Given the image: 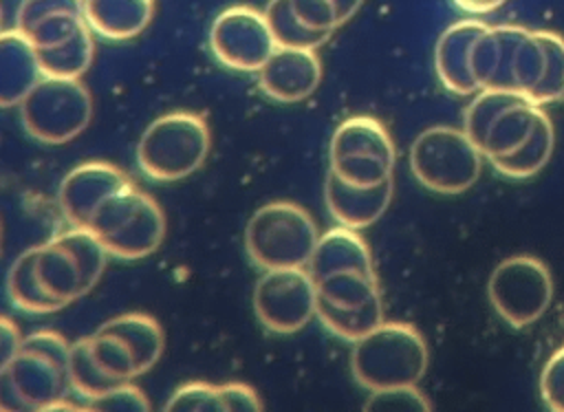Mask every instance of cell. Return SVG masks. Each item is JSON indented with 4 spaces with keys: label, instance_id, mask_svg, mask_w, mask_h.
I'll return each mask as SVG.
<instances>
[{
    "label": "cell",
    "instance_id": "cell-32",
    "mask_svg": "<svg viewBox=\"0 0 564 412\" xmlns=\"http://www.w3.org/2000/svg\"><path fill=\"white\" fill-rule=\"evenodd\" d=\"M84 24L86 20L79 13H55L35 22L31 29L24 31V35L40 51V48H51L70 40Z\"/></svg>",
    "mask_w": 564,
    "mask_h": 412
},
{
    "label": "cell",
    "instance_id": "cell-20",
    "mask_svg": "<svg viewBox=\"0 0 564 412\" xmlns=\"http://www.w3.org/2000/svg\"><path fill=\"white\" fill-rule=\"evenodd\" d=\"M154 0H84V20L99 37L123 42L148 29Z\"/></svg>",
    "mask_w": 564,
    "mask_h": 412
},
{
    "label": "cell",
    "instance_id": "cell-16",
    "mask_svg": "<svg viewBox=\"0 0 564 412\" xmlns=\"http://www.w3.org/2000/svg\"><path fill=\"white\" fill-rule=\"evenodd\" d=\"M324 198L328 214L337 225L361 231L386 214L392 200V178L375 187H357L328 172L324 181Z\"/></svg>",
    "mask_w": 564,
    "mask_h": 412
},
{
    "label": "cell",
    "instance_id": "cell-3",
    "mask_svg": "<svg viewBox=\"0 0 564 412\" xmlns=\"http://www.w3.org/2000/svg\"><path fill=\"white\" fill-rule=\"evenodd\" d=\"M119 260L152 256L165 238L167 223L161 205L132 181L108 196L86 225Z\"/></svg>",
    "mask_w": 564,
    "mask_h": 412
},
{
    "label": "cell",
    "instance_id": "cell-4",
    "mask_svg": "<svg viewBox=\"0 0 564 412\" xmlns=\"http://www.w3.org/2000/svg\"><path fill=\"white\" fill-rule=\"evenodd\" d=\"M108 249L79 225L57 231L46 242L35 245V271L51 297L68 306L97 286L108 264Z\"/></svg>",
    "mask_w": 564,
    "mask_h": 412
},
{
    "label": "cell",
    "instance_id": "cell-36",
    "mask_svg": "<svg viewBox=\"0 0 564 412\" xmlns=\"http://www.w3.org/2000/svg\"><path fill=\"white\" fill-rule=\"evenodd\" d=\"M366 408L372 410H386V408H397V410H423L430 412L432 403L425 397L423 390L416 386H399V388H388V390H375L370 392Z\"/></svg>",
    "mask_w": 564,
    "mask_h": 412
},
{
    "label": "cell",
    "instance_id": "cell-31",
    "mask_svg": "<svg viewBox=\"0 0 564 412\" xmlns=\"http://www.w3.org/2000/svg\"><path fill=\"white\" fill-rule=\"evenodd\" d=\"M546 68L540 86L533 90L531 101L538 106H549L564 99V37L555 31H546Z\"/></svg>",
    "mask_w": 564,
    "mask_h": 412
},
{
    "label": "cell",
    "instance_id": "cell-45",
    "mask_svg": "<svg viewBox=\"0 0 564 412\" xmlns=\"http://www.w3.org/2000/svg\"><path fill=\"white\" fill-rule=\"evenodd\" d=\"M4 29H2V9H0V33H2Z\"/></svg>",
    "mask_w": 564,
    "mask_h": 412
},
{
    "label": "cell",
    "instance_id": "cell-42",
    "mask_svg": "<svg viewBox=\"0 0 564 412\" xmlns=\"http://www.w3.org/2000/svg\"><path fill=\"white\" fill-rule=\"evenodd\" d=\"M507 0H454V4L467 13L474 15H482V13H491L498 7H502Z\"/></svg>",
    "mask_w": 564,
    "mask_h": 412
},
{
    "label": "cell",
    "instance_id": "cell-18",
    "mask_svg": "<svg viewBox=\"0 0 564 412\" xmlns=\"http://www.w3.org/2000/svg\"><path fill=\"white\" fill-rule=\"evenodd\" d=\"M308 273L313 280H319L339 271H366L375 273L372 256L368 242L359 236L357 229L337 225L319 234L315 251L308 262Z\"/></svg>",
    "mask_w": 564,
    "mask_h": 412
},
{
    "label": "cell",
    "instance_id": "cell-7",
    "mask_svg": "<svg viewBox=\"0 0 564 412\" xmlns=\"http://www.w3.org/2000/svg\"><path fill=\"white\" fill-rule=\"evenodd\" d=\"M482 152L463 128H425L410 148L414 178L436 194H463L480 176Z\"/></svg>",
    "mask_w": 564,
    "mask_h": 412
},
{
    "label": "cell",
    "instance_id": "cell-23",
    "mask_svg": "<svg viewBox=\"0 0 564 412\" xmlns=\"http://www.w3.org/2000/svg\"><path fill=\"white\" fill-rule=\"evenodd\" d=\"M7 295L15 308L33 315H46L64 308L62 302L51 297L42 286L35 271V247L24 249L9 267Z\"/></svg>",
    "mask_w": 564,
    "mask_h": 412
},
{
    "label": "cell",
    "instance_id": "cell-24",
    "mask_svg": "<svg viewBox=\"0 0 564 412\" xmlns=\"http://www.w3.org/2000/svg\"><path fill=\"white\" fill-rule=\"evenodd\" d=\"M553 148H555V130H553L551 117L544 112L540 117L533 134L529 137V141L513 154L491 161V165L498 174H502L507 178H513V181L531 178L549 163Z\"/></svg>",
    "mask_w": 564,
    "mask_h": 412
},
{
    "label": "cell",
    "instance_id": "cell-14",
    "mask_svg": "<svg viewBox=\"0 0 564 412\" xmlns=\"http://www.w3.org/2000/svg\"><path fill=\"white\" fill-rule=\"evenodd\" d=\"M7 372L24 397L29 410H48L51 403L68 397V364L57 361L35 348L20 346Z\"/></svg>",
    "mask_w": 564,
    "mask_h": 412
},
{
    "label": "cell",
    "instance_id": "cell-26",
    "mask_svg": "<svg viewBox=\"0 0 564 412\" xmlns=\"http://www.w3.org/2000/svg\"><path fill=\"white\" fill-rule=\"evenodd\" d=\"M44 75L84 77L95 59V33L84 24L70 40L37 51Z\"/></svg>",
    "mask_w": 564,
    "mask_h": 412
},
{
    "label": "cell",
    "instance_id": "cell-13",
    "mask_svg": "<svg viewBox=\"0 0 564 412\" xmlns=\"http://www.w3.org/2000/svg\"><path fill=\"white\" fill-rule=\"evenodd\" d=\"M527 31L522 24H489L478 35L469 53V68L478 90H513V57Z\"/></svg>",
    "mask_w": 564,
    "mask_h": 412
},
{
    "label": "cell",
    "instance_id": "cell-12",
    "mask_svg": "<svg viewBox=\"0 0 564 412\" xmlns=\"http://www.w3.org/2000/svg\"><path fill=\"white\" fill-rule=\"evenodd\" d=\"M260 90L280 104L311 97L322 82V62L313 48L278 46L256 73Z\"/></svg>",
    "mask_w": 564,
    "mask_h": 412
},
{
    "label": "cell",
    "instance_id": "cell-10",
    "mask_svg": "<svg viewBox=\"0 0 564 412\" xmlns=\"http://www.w3.org/2000/svg\"><path fill=\"white\" fill-rule=\"evenodd\" d=\"M209 48L223 66L240 73H258L278 48V42L264 11L249 4H234L214 18Z\"/></svg>",
    "mask_w": 564,
    "mask_h": 412
},
{
    "label": "cell",
    "instance_id": "cell-41",
    "mask_svg": "<svg viewBox=\"0 0 564 412\" xmlns=\"http://www.w3.org/2000/svg\"><path fill=\"white\" fill-rule=\"evenodd\" d=\"M0 410H9V412H26L29 410L24 397L20 394V390L15 388V383L7 370L0 372Z\"/></svg>",
    "mask_w": 564,
    "mask_h": 412
},
{
    "label": "cell",
    "instance_id": "cell-25",
    "mask_svg": "<svg viewBox=\"0 0 564 412\" xmlns=\"http://www.w3.org/2000/svg\"><path fill=\"white\" fill-rule=\"evenodd\" d=\"M315 317L333 335L346 341H357L359 337H364L366 333H370L375 326L383 322V304H381V297L366 302L361 306H335L317 300Z\"/></svg>",
    "mask_w": 564,
    "mask_h": 412
},
{
    "label": "cell",
    "instance_id": "cell-35",
    "mask_svg": "<svg viewBox=\"0 0 564 412\" xmlns=\"http://www.w3.org/2000/svg\"><path fill=\"white\" fill-rule=\"evenodd\" d=\"M55 13L84 15V0H22L15 13V29L24 33L35 22Z\"/></svg>",
    "mask_w": 564,
    "mask_h": 412
},
{
    "label": "cell",
    "instance_id": "cell-8",
    "mask_svg": "<svg viewBox=\"0 0 564 412\" xmlns=\"http://www.w3.org/2000/svg\"><path fill=\"white\" fill-rule=\"evenodd\" d=\"M487 295L509 326L524 328L546 313L553 300V278L540 258L511 256L491 271Z\"/></svg>",
    "mask_w": 564,
    "mask_h": 412
},
{
    "label": "cell",
    "instance_id": "cell-39",
    "mask_svg": "<svg viewBox=\"0 0 564 412\" xmlns=\"http://www.w3.org/2000/svg\"><path fill=\"white\" fill-rule=\"evenodd\" d=\"M218 394H220L223 410H262L264 408L260 394L242 381L220 383Z\"/></svg>",
    "mask_w": 564,
    "mask_h": 412
},
{
    "label": "cell",
    "instance_id": "cell-44",
    "mask_svg": "<svg viewBox=\"0 0 564 412\" xmlns=\"http://www.w3.org/2000/svg\"><path fill=\"white\" fill-rule=\"evenodd\" d=\"M0 251H2V223H0Z\"/></svg>",
    "mask_w": 564,
    "mask_h": 412
},
{
    "label": "cell",
    "instance_id": "cell-11",
    "mask_svg": "<svg viewBox=\"0 0 564 412\" xmlns=\"http://www.w3.org/2000/svg\"><path fill=\"white\" fill-rule=\"evenodd\" d=\"M128 183L130 176L115 163L84 161L62 178L57 200L70 225L86 227L95 209Z\"/></svg>",
    "mask_w": 564,
    "mask_h": 412
},
{
    "label": "cell",
    "instance_id": "cell-22",
    "mask_svg": "<svg viewBox=\"0 0 564 412\" xmlns=\"http://www.w3.org/2000/svg\"><path fill=\"white\" fill-rule=\"evenodd\" d=\"M339 156H379L392 163L397 161L390 132L370 115L348 117L335 128L328 145V159Z\"/></svg>",
    "mask_w": 564,
    "mask_h": 412
},
{
    "label": "cell",
    "instance_id": "cell-33",
    "mask_svg": "<svg viewBox=\"0 0 564 412\" xmlns=\"http://www.w3.org/2000/svg\"><path fill=\"white\" fill-rule=\"evenodd\" d=\"M165 410H223L218 386L207 381H187L178 386L165 401Z\"/></svg>",
    "mask_w": 564,
    "mask_h": 412
},
{
    "label": "cell",
    "instance_id": "cell-6",
    "mask_svg": "<svg viewBox=\"0 0 564 412\" xmlns=\"http://www.w3.org/2000/svg\"><path fill=\"white\" fill-rule=\"evenodd\" d=\"M18 108L26 134L46 145L77 139L95 112L93 95L82 77L55 75H42Z\"/></svg>",
    "mask_w": 564,
    "mask_h": 412
},
{
    "label": "cell",
    "instance_id": "cell-30",
    "mask_svg": "<svg viewBox=\"0 0 564 412\" xmlns=\"http://www.w3.org/2000/svg\"><path fill=\"white\" fill-rule=\"evenodd\" d=\"M524 95L513 93V90H500V88H480L474 99L469 101L465 110V123L463 130L469 134V139L478 145L489 128V123L496 119V115L520 99ZM529 99V97H527Z\"/></svg>",
    "mask_w": 564,
    "mask_h": 412
},
{
    "label": "cell",
    "instance_id": "cell-17",
    "mask_svg": "<svg viewBox=\"0 0 564 412\" xmlns=\"http://www.w3.org/2000/svg\"><path fill=\"white\" fill-rule=\"evenodd\" d=\"M37 48L18 29L0 33V108L20 106L42 79Z\"/></svg>",
    "mask_w": 564,
    "mask_h": 412
},
{
    "label": "cell",
    "instance_id": "cell-28",
    "mask_svg": "<svg viewBox=\"0 0 564 412\" xmlns=\"http://www.w3.org/2000/svg\"><path fill=\"white\" fill-rule=\"evenodd\" d=\"M264 18L269 29L278 42V46L289 48H313L317 51L322 44L330 40L328 33H319L308 29L297 20L289 0H269L264 7Z\"/></svg>",
    "mask_w": 564,
    "mask_h": 412
},
{
    "label": "cell",
    "instance_id": "cell-19",
    "mask_svg": "<svg viewBox=\"0 0 564 412\" xmlns=\"http://www.w3.org/2000/svg\"><path fill=\"white\" fill-rule=\"evenodd\" d=\"M544 112V106H538L527 97L516 99L513 104L502 108L489 123L482 141L478 143V150L489 163L513 154L529 141Z\"/></svg>",
    "mask_w": 564,
    "mask_h": 412
},
{
    "label": "cell",
    "instance_id": "cell-21",
    "mask_svg": "<svg viewBox=\"0 0 564 412\" xmlns=\"http://www.w3.org/2000/svg\"><path fill=\"white\" fill-rule=\"evenodd\" d=\"M99 328L115 335L126 344V348L132 355L137 377L145 375L150 368L156 366L165 350V335L161 324L148 315V313H123L108 322H104Z\"/></svg>",
    "mask_w": 564,
    "mask_h": 412
},
{
    "label": "cell",
    "instance_id": "cell-29",
    "mask_svg": "<svg viewBox=\"0 0 564 412\" xmlns=\"http://www.w3.org/2000/svg\"><path fill=\"white\" fill-rule=\"evenodd\" d=\"M68 379L70 390H75L86 401L93 397H99L101 392L119 386L115 377H110L93 357L88 337H82L70 344V357H68Z\"/></svg>",
    "mask_w": 564,
    "mask_h": 412
},
{
    "label": "cell",
    "instance_id": "cell-37",
    "mask_svg": "<svg viewBox=\"0 0 564 412\" xmlns=\"http://www.w3.org/2000/svg\"><path fill=\"white\" fill-rule=\"evenodd\" d=\"M289 2L297 20L313 31L333 35V31L341 26L335 4L330 0H289Z\"/></svg>",
    "mask_w": 564,
    "mask_h": 412
},
{
    "label": "cell",
    "instance_id": "cell-5",
    "mask_svg": "<svg viewBox=\"0 0 564 412\" xmlns=\"http://www.w3.org/2000/svg\"><path fill=\"white\" fill-rule=\"evenodd\" d=\"M317 240L313 216L293 200L264 203L245 227V251L262 271L308 267Z\"/></svg>",
    "mask_w": 564,
    "mask_h": 412
},
{
    "label": "cell",
    "instance_id": "cell-38",
    "mask_svg": "<svg viewBox=\"0 0 564 412\" xmlns=\"http://www.w3.org/2000/svg\"><path fill=\"white\" fill-rule=\"evenodd\" d=\"M540 394L546 408L564 412V346L546 359L540 375Z\"/></svg>",
    "mask_w": 564,
    "mask_h": 412
},
{
    "label": "cell",
    "instance_id": "cell-15",
    "mask_svg": "<svg viewBox=\"0 0 564 412\" xmlns=\"http://www.w3.org/2000/svg\"><path fill=\"white\" fill-rule=\"evenodd\" d=\"M489 24L476 18L452 22L438 37L434 48V66L441 84L454 95H476L478 84L469 68V53L478 35Z\"/></svg>",
    "mask_w": 564,
    "mask_h": 412
},
{
    "label": "cell",
    "instance_id": "cell-9",
    "mask_svg": "<svg viewBox=\"0 0 564 412\" xmlns=\"http://www.w3.org/2000/svg\"><path fill=\"white\" fill-rule=\"evenodd\" d=\"M315 280L306 267L264 269L253 286L258 322L278 335H293L315 317Z\"/></svg>",
    "mask_w": 564,
    "mask_h": 412
},
{
    "label": "cell",
    "instance_id": "cell-43",
    "mask_svg": "<svg viewBox=\"0 0 564 412\" xmlns=\"http://www.w3.org/2000/svg\"><path fill=\"white\" fill-rule=\"evenodd\" d=\"M330 2L335 4L339 24H346L359 11V7L364 4V0H330Z\"/></svg>",
    "mask_w": 564,
    "mask_h": 412
},
{
    "label": "cell",
    "instance_id": "cell-2",
    "mask_svg": "<svg viewBox=\"0 0 564 412\" xmlns=\"http://www.w3.org/2000/svg\"><path fill=\"white\" fill-rule=\"evenodd\" d=\"M212 132L203 115L172 110L143 130L137 143L139 170L156 183H174L194 174L207 159Z\"/></svg>",
    "mask_w": 564,
    "mask_h": 412
},
{
    "label": "cell",
    "instance_id": "cell-1",
    "mask_svg": "<svg viewBox=\"0 0 564 412\" xmlns=\"http://www.w3.org/2000/svg\"><path fill=\"white\" fill-rule=\"evenodd\" d=\"M350 370L368 392L416 386L427 370V344L408 322H381L352 341Z\"/></svg>",
    "mask_w": 564,
    "mask_h": 412
},
{
    "label": "cell",
    "instance_id": "cell-27",
    "mask_svg": "<svg viewBox=\"0 0 564 412\" xmlns=\"http://www.w3.org/2000/svg\"><path fill=\"white\" fill-rule=\"evenodd\" d=\"M317 300L335 306H361L381 297L375 273L339 271L315 280Z\"/></svg>",
    "mask_w": 564,
    "mask_h": 412
},
{
    "label": "cell",
    "instance_id": "cell-34",
    "mask_svg": "<svg viewBox=\"0 0 564 412\" xmlns=\"http://www.w3.org/2000/svg\"><path fill=\"white\" fill-rule=\"evenodd\" d=\"M86 408L90 410H108V412H139V410H150V401L139 390L132 381H123L99 397H93L86 401Z\"/></svg>",
    "mask_w": 564,
    "mask_h": 412
},
{
    "label": "cell",
    "instance_id": "cell-40",
    "mask_svg": "<svg viewBox=\"0 0 564 412\" xmlns=\"http://www.w3.org/2000/svg\"><path fill=\"white\" fill-rule=\"evenodd\" d=\"M22 346V333L18 324L4 315H0V372L9 368L13 357Z\"/></svg>",
    "mask_w": 564,
    "mask_h": 412
}]
</instances>
